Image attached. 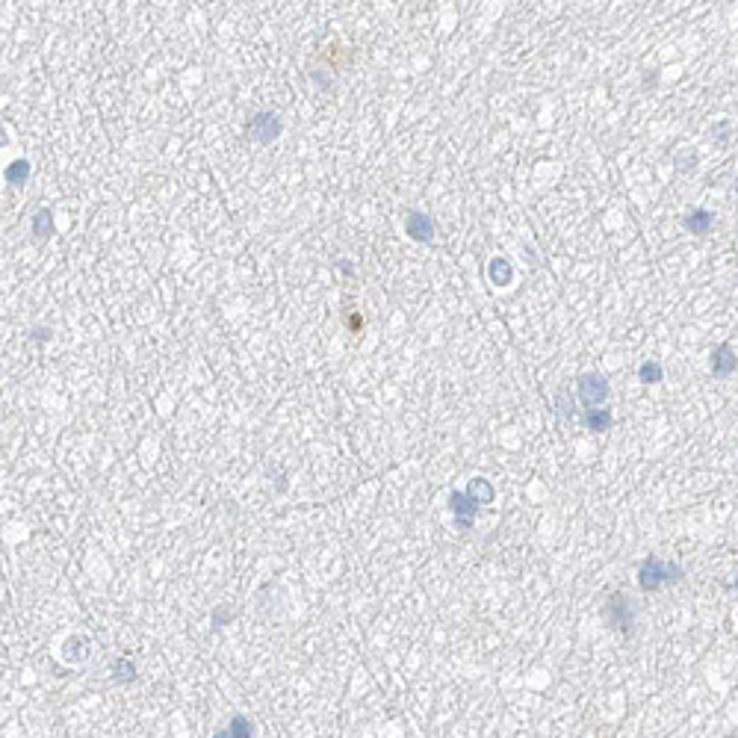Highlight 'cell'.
Segmentation results:
<instances>
[{
  "mask_svg": "<svg viewBox=\"0 0 738 738\" xmlns=\"http://www.w3.org/2000/svg\"><path fill=\"white\" fill-rule=\"evenodd\" d=\"M682 567L676 564V561H662L659 555H647L644 558V564L638 567V585L644 594H655L662 588V585H673V582H682Z\"/></svg>",
  "mask_w": 738,
  "mask_h": 738,
  "instance_id": "obj_1",
  "label": "cell"
},
{
  "mask_svg": "<svg viewBox=\"0 0 738 738\" xmlns=\"http://www.w3.org/2000/svg\"><path fill=\"white\" fill-rule=\"evenodd\" d=\"M603 617L608 620V626L614 632H620L623 638H632L635 632V608H632L626 594H612L603 605Z\"/></svg>",
  "mask_w": 738,
  "mask_h": 738,
  "instance_id": "obj_2",
  "label": "cell"
},
{
  "mask_svg": "<svg viewBox=\"0 0 738 738\" xmlns=\"http://www.w3.org/2000/svg\"><path fill=\"white\" fill-rule=\"evenodd\" d=\"M576 393H579V402L585 405V411H591V408L603 405L608 399V381L603 376H596V372H585L576 381Z\"/></svg>",
  "mask_w": 738,
  "mask_h": 738,
  "instance_id": "obj_3",
  "label": "cell"
},
{
  "mask_svg": "<svg viewBox=\"0 0 738 738\" xmlns=\"http://www.w3.org/2000/svg\"><path fill=\"white\" fill-rule=\"evenodd\" d=\"M249 136L254 142H275L280 136V119L275 112H254L249 121Z\"/></svg>",
  "mask_w": 738,
  "mask_h": 738,
  "instance_id": "obj_4",
  "label": "cell"
},
{
  "mask_svg": "<svg viewBox=\"0 0 738 738\" xmlns=\"http://www.w3.org/2000/svg\"><path fill=\"white\" fill-rule=\"evenodd\" d=\"M449 511L455 514V523H458L461 529H470L473 517L478 514V505L467 496V490H452V494H449Z\"/></svg>",
  "mask_w": 738,
  "mask_h": 738,
  "instance_id": "obj_5",
  "label": "cell"
},
{
  "mask_svg": "<svg viewBox=\"0 0 738 738\" xmlns=\"http://www.w3.org/2000/svg\"><path fill=\"white\" fill-rule=\"evenodd\" d=\"M405 230H408V237H411L414 242H431V240H435V221H431L426 213H419V210L405 213Z\"/></svg>",
  "mask_w": 738,
  "mask_h": 738,
  "instance_id": "obj_6",
  "label": "cell"
},
{
  "mask_svg": "<svg viewBox=\"0 0 738 738\" xmlns=\"http://www.w3.org/2000/svg\"><path fill=\"white\" fill-rule=\"evenodd\" d=\"M709 360H712V372H714L718 378H730L732 372L738 369V355L732 351L730 343L714 346V349H712V355H709Z\"/></svg>",
  "mask_w": 738,
  "mask_h": 738,
  "instance_id": "obj_7",
  "label": "cell"
},
{
  "mask_svg": "<svg viewBox=\"0 0 738 738\" xmlns=\"http://www.w3.org/2000/svg\"><path fill=\"white\" fill-rule=\"evenodd\" d=\"M467 496H470L476 505H487V502L496 499V490H494V485H490L487 478H473L470 487H467Z\"/></svg>",
  "mask_w": 738,
  "mask_h": 738,
  "instance_id": "obj_8",
  "label": "cell"
},
{
  "mask_svg": "<svg viewBox=\"0 0 738 738\" xmlns=\"http://www.w3.org/2000/svg\"><path fill=\"white\" fill-rule=\"evenodd\" d=\"M682 221H685V228H688L691 233H709L712 225H714V216L709 213V210L697 207V210H691V213H688Z\"/></svg>",
  "mask_w": 738,
  "mask_h": 738,
  "instance_id": "obj_9",
  "label": "cell"
},
{
  "mask_svg": "<svg viewBox=\"0 0 738 738\" xmlns=\"http://www.w3.org/2000/svg\"><path fill=\"white\" fill-rule=\"evenodd\" d=\"M487 275H490V284L494 287H508L511 284V263L505 260V257H494L487 266Z\"/></svg>",
  "mask_w": 738,
  "mask_h": 738,
  "instance_id": "obj_10",
  "label": "cell"
},
{
  "mask_svg": "<svg viewBox=\"0 0 738 738\" xmlns=\"http://www.w3.org/2000/svg\"><path fill=\"white\" fill-rule=\"evenodd\" d=\"M585 426L591 431H608L614 426V417L608 408H591V411H585Z\"/></svg>",
  "mask_w": 738,
  "mask_h": 738,
  "instance_id": "obj_11",
  "label": "cell"
},
{
  "mask_svg": "<svg viewBox=\"0 0 738 738\" xmlns=\"http://www.w3.org/2000/svg\"><path fill=\"white\" fill-rule=\"evenodd\" d=\"M27 178H30V162L27 160H15V162H9V166H6V183L24 186Z\"/></svg>",
  "mask_w": 738,
  "mask_h": 738,
  "instance_id": "obj_12",
  "label": "cell"
},
{
  "mask_svg": "<svg viewBox=\"0 0 738 738\" xmlns=\"http://www.w3.org/2000/svg\"><path fill=\"white\" fill-rule=\"evenodd\" d=\"M51 233H53V216H51V210H39L36 219H33V237L48 240Z\"/></svg>",
  "mask_w": 738,
  "mask_h": 738,
  "instance_id": "obj_13",
  "label": "cell"
},
{
  "mask_svg": "<svg viewBox=\"0 0 738 738\" xmlns=\"http://www.w3.org/2000/svg\"><path fill=\"white\" fill-rule=\"evenodd\" d=\"M638 378H641V384H662L664 369H662L655 360H647V363H644V367L638 369Z\"/></svg>",
  "mask_w": 738,
  "mask_h": 738,
  "instance_id": "obj_14",
  "label": "cell"
},
{
  "mask_svg": "<svg viewBox=\"0 0 738 738\" xmlns=\"http://www.w3.org/2000/svg\"><path fill=\"white\" fill-rule=\"evenodd\" d=\"M112 676H115V682H133V679H136L133 662L131 659H115L112 662Z\"/></svg>",
  "mask_w": 738,
  "mask_h": 738,
  "instance_id": "obj_15",
  "label": "cell"
},
{
  "mask_svg": "<svg viewBox=\"0 0 738 738\" xmlns=\"http://www.w3.org/2000/svg\"><path fill=\"white\" fill-rule=\"evenodd\" d=\"M694 162H697V157L685 151V154H679V157H676V169H679V171H685L688 166H694Z\"/></svg>",
  "mask_w": 738,
  "mask_h": 738,
  "instance_id": "obj_16",
  "label": "cell"
},
{
  "mask_svg": "<svg viewBox=\"0 0 738 738\" xmlns=\"http://www.w3.org/2000/svg\"><path fill=\"white\" fill-rule=\"evenodd\" d=\"M726 133H730V124L721 121V127H718V139H726Z\"/></svg>",
  "mask_w": 738,
  "mask_h": 738,
  "instance_id": "obj_17",
  "label": "cell"
},
{
  "mask_svg": "<svg viewBox=\"0 0 738 738\" xmlns=\"http://www.w3.org/2000/svg\"><path fill=\"white\" fill-rule=\"evenodd\" d=\"M33 334H36V339H48V337H44V334H48V331H44V328H36V331H33Z\"/></svg>",
  "mask_w": 738,
  "mask_h": 738,
  "instance_id": "obj_18",
  "label": "cell"
},
{
  "mask_svg": "<svg viewBox=\"0 0 738 738\" xmlns=\"http://www.w3.org/2000/svg\"><path fill=\"white\" fill-rule=\"evenodd\" d=\"M732 591H735V594H738V576H735V582H732Z\"/></svg>",
  "mask_w": 738,
  "mask_h": 738,
  "instance_id": "obj_19",
  "label": "cell"
}]
</instances>
